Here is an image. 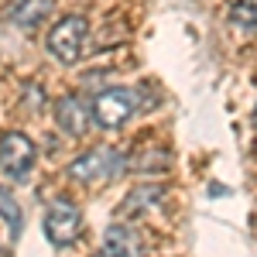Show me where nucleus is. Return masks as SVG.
<instances>
[{
	"instance_id": "nucleus-11",
	"label": "nucleus",
	"mask_w": 257,
	"mask_h": 257,
	"mask_svg": "<svg viewBox=\"0 0 257 257\" xmlns=\"http://www.w3.org/2000/svg\"><path fill=\"white\" fill-rule=\"evenodd\" d=\"M41 86H28V89H24V103H28V106H35V110H38L41 106Z\"/></svg>"
},
{
	"instance_id": "nucleus-3",
	"label": "nucleus",
	"mask_w": 257,
	"mask_h": 257,
	"mask_svg": "<svg viewBox=\"0 0 257 257\" xmlns=\"http://www.w3.org/2000/svg\"><path fill=\"white\" fill-rule=\"evenodd\" d=\"M35 158H38V151H35V141L28 138V134L7 131L0 138V168L14 178V182H24V178L31 175Z\"/></svg>"
},
{
	"instance_id": "nucleus-5",
	"label": "nucleus",
	"mask_w": 257,
	"mask_h": 257,
	"mask_svg": "<svg viewBox=\"0 0 257 257\" xmlns=\"http://www.w3.org/2000/svg\"><path fill=\"white\" fill-rule=\"evenodd\" d=\"M89 106H93V120H96L99 127L113 131L120 123H127V117L134 113V96H131V89L110 86V89H99Z\"/></svg>"
},
{
	"instance_id": "nucleus-4",
	"label": "nucleus",
	"mask_w": 257,
	"mask_h": 257,
	"mask_svg": "<svg viewBox=\"0 0 257 257\" xmlns=\"http://www.w3.org/2000/svg\"><path fill=\"white\" fill-rule=\"evenodd\" d=\"M79 233H82V213L69 199H55L45 209V237L55 247H69L72 240H79Z\"/></svg>"
},
{
	"instance_id": "nucleus-8",
	"label": "nucleus",
	"mask_w": 257,
	"mask_h": 257,
	"mask_svg": "<svg viewBox=\"0 0 257 257\" xmlns=\"http://www.w3.org/2000/svg\"><path fill=\"white\" fill-rule=\"evenodd\" d=\"M161 199H165V189H161V185H141V189H134V192L127 196V209H131V213L151 209V206H158Z\"/></svg>"
},
{
	"instance_id": "nucleus-12",
	"label": "nucleus",
	"mask_w": 257,
	"mask_h": 257,
	"mask_svg": "<svg viewBox=\"0 0 257 257\" xmlns=\"http://www.w3.org/2000/svg\"><path fill=\"white\" fill-rule=\"evenodd\" d=\"M96 257H131V254H123V250H117V247H110V243H106V247H103Z\"/></svg>"
},
{
	"instance_id": "nucleus-9",
	"label": "nucleus",
	"mask_w": 257,
	"mask_h": 257,
	"mask_svg": "<svg viewBox=\"0 0 257 257\" xmlns=\"http://www.w3.org/2000/svg\"><path fill=\"white\" fill-rule=\"evenodd\" d=\"M230 21L240 31H257V0H237L230 11Z\"/></svg>"
},
{
	"instance_id": "nucleus-1",
	"label": "nucleus",
	"mask_w": 257,
	"mask_h": 257,
	"mask_svg": "<svg viewBox=\"0 0 257 257\" xmlns=\"http://www.w3.org/2000/svg\"><path fill=\"white\" fill-rule=\"evenodd\" d=\"M86 35H89V28H86V21L79 14H69V18H62L52 31H48V38H45V48H48V55L52 59H59L62 65H76L82 59V45H86Z\"/></svg>"
},
{
	"instance_id": "nucleus-13",
	"label": "nucleus",
	"mask_w": 257,
	"mask_h": 257,
	"mask_svg": "<svg viewBox=\"0 0 257 257\" xmlns=\"http://www.w3.org/2000/svg\"><path fill=\"white\" fill-rule=\"evenodd\" d=\"M250 123H254V127H257V106H254V117H250Z\"/></svg>"
},
{
	"instance_id": "nucleus-7",
	"label": "nucleus",
	"mask_w": 257,
	"mask_h": 257,
	"mask_svg": "<svg viewBox=\"0 0 257 257\" xmlns=\"http://www.w3.org/2000/svg\"><path fill=\"white\" fill-rule=\"evenodd\" d=\"M48 11H52L48 0H11L7 4V18L14 21L18 28H24V31H35Z\"/></svg>"
},
{
	"instance_id": "nucleus-10",
	"label": "nucleus",
	"mask_w": 257,
	"mask_h": 257,
	"mask_svg": "<svg viewBox=\"0 0 257 257\" xmlns=\"http://www.w3.org/2000/svg\"><path fill=\"white\" fill-rule=\"evenodd\" d=\"M0 216H4V223H7V230H11V237H18L21 233V209L18 202H14V196L0 185Z\"/></svg>"
},
{
	"instance_id": "nucleus-2",
	"label": "nucleus",
	"mask_w": 257,
	"mask_h": 257,
	"mask_svg": "<svg viewBox=\"0 0 257 257\" xmlns=\"http://www.w3.org/2000/svg\"><path fill=\"white\" fill-rule=\"evenodd\" d=\"M123 168H127V158L117 148L99 144V148H89L86 155H79L69 165V175L76 182H103V178H117Z\"/></svg>"
},
{
	"instance_id": "nucleus-14",
	"label": "nucleus",
	"mask_w": 257,
	"mask_h": 257,
	"mask_svg": "<svg viewBox=\"0 0 257 257\" xmlns=\"http://www.w3.org/2000/svg\"><path fill=\"white\" fill-rule=\"evenodd\" d=\"M254 155H257V148H254Z\"/></svg>"
},
{
	"instance_id": "nucleus-6",
	"label": "nucleus",
	"mask_w": 257,
	"mask_h": 257,
	"mask_svg": "<svg viewBox=\"0 0 257 257\" xmlns=\"http://www.w3.org/2000/svg\"><path fill=\"white\" fill-rule=\"evenodd\" d=\"M89 117H93V106H86V99L76 96V93L62 96L59 106H55V120L69 138H82L86 127H89Z\"/></svg>"
}]
</instances>
